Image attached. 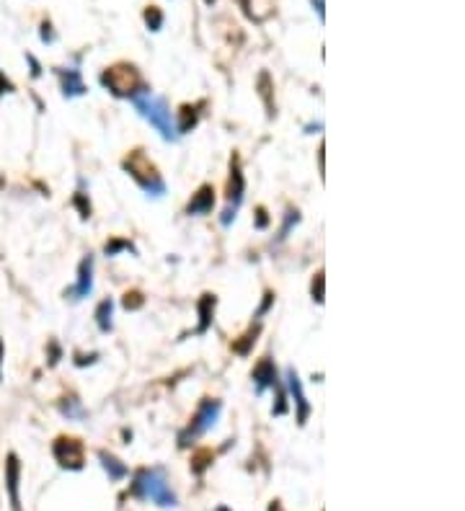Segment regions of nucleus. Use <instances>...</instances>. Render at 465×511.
Instances as JSON below:
<instances>
[{
	"label": "nucleus",
	"mask_w": 465,
	"mask_h": 511,
	"mask_svg": "<svg viewBox=\"0 0 465 511\" xmlns=\"http://www.w3.org/2000/svg\"><path fill=\"white\" fill-rule=\"evenodd\" d=\"M129 496L140 501H153L160 509H176L178 496L173 493L169 483V472L163 467H142L132 475L129 483Z\"/></svg>",
	"instance_id": "1"
},
{
	"label": "nucleus",
	"mask_w": 465,
	"mask_h": 511,
	"mask_svg": "<svg viewBox=\"0 0 465 511\" xmlns=\"http://www.w3.org/2000/svg\"><path fill=\"white\" fill-rule=\"evenodd\" d=\"M132 106L137 111L140 117L148 122L150 127L158 129V135L166 142H176L178 139V132H176V122H173V114L169 108V101L163 96H155L153 90H145L132 99Z\"/></svg>",
	"instance_id": "2"
},
{
	"label": "nucleus",
	"mask_w": 465,
	"mask_h": 511,
	"mask_svg": "<svg viewBox=\"0 0 465 511\" xmlns=\"http://www.w3.org/2000/svg\"><path fill=\"white\" fill-rule=\"evenodd\" d=\"M122 171H124L148 197L160 199L166 194V181L160 176L158 166L145 155V150H140V148L129 150L127 155H124V160H122Z\"/></svg>",
	"instance_id": "3"
},
{
	"label": "nucleus",
	"mask_w": 465,
	"mask_h": 511,
	"mask_svg": "<svg viewBox=\"0 0 465 511\" xmlns=\"http://www.w3.org/2000/svg\"><path fill=\"white\" fill-rule=\"evenodd\" d=\"M99 83L109 90L111 96H117V99H129V101L135 99V96H140V93L150 90L145 78L140 75V70L135 68V65H129V62H117V65L106 68L99 75Z\"/></svg>",
	"instance_id": "4"
},
{
	"label": "nucleus",
	"mask_w": 465,
	"mask_h": 511,
	"mask_svg": "<svg viewBox=\"0 0 465 511\" xmlns=\"http://www.w3.org/2000/svg\"><path fill=\"white\" fill-rule=\"evenodd\" d=\"M220 413H222V401H218V398H202V403L197 405L194 416L189 418L187 429L178 434V447L187 450V447H191V444L197 442L199 436H205L218 423Z\"/></svg>",
	"instance_id": "5"
},
{
	"label": "nucleus",
	"mask_w": 465,
	"mask_h": 511,
	"mask_svg": "<svg viewBox=\"0 0 465 511\" xmlns=\"http://www.w3.org/2000/svg\"><path fill=\"white\" fill-rule=\"evenodd\" d=\"M243 197H246V176H243L240 155L233 153V155H230L228 189H225V209H222V217H220V222H222L225 227H230V222L236 220L238 209H240V204H243Z\"/></svg>",
	"instance_id": "6"
},
{
	"label": "nucleus",
	"mask_w": 465,
	"mask_h": 511,
	"mask_svg": "<svg viewBox=\"0 0 465 511\" xmlns=\"http://www.w3.org/2000/svg\"><path fill=\"white\" fill-rule=\"evenodd\" d=\"M52 454L62 470H70V472H78L86 467V447L80 442L78 436H57L52 442Z\"/></svg>",
	"instance_id": "7"
},
{
	"label": "nucleus",
	"mask_w": 465,
	"mask_h": 511,
	"mask_svg": "<svg viewBox=\"0 0 465 511\" xmlns=\"http://www.w3.org/2000/svg\"><path fill=\"white\" fill-rule=\"evenodd\" d=\"M91 292H93V256L88 253L80 258L78 279H75V285L70 287V289H65V300L80 302V300L91 297Z\"/></svg>",
	"instance_id": "8"
},
{
	"label": "nucleus",
	"mask_w": 465,
	"mask_h": 511,
	"mask_svg": "<svg viewBox=\"0 0 465 511\" xmlns=\"http://www.w3.org/2000/svg\"><path fill=\"white\" fill-rule=\"evenodd\" d=\"M285 377H287L290 395H292V401H295V421H297V426H305L307 418H310V413H313V405L307 403L305 390H303V380H300L297 369H292V367L287 369Z\"/></svg>",
	"instance_id": "9"
},
{
	"label": "nucleus",
	"mask_w": 465,
	"mask_h": 511,
	"mask_svg": "<svg viewBox=\"0 0 465 511\" xmlns=\"http://www.w3.org/2000/svg\"><path fill=\"white\" fill-rule=\"evenodd\" d=\"M251 380H254V387H256V395H264L269 387H277L282 380H279L277 364L272 356H261L251 372Z\"/></svg>",
	"instance_id": "10"
},
{
	"label": "nucleus",
	"mask_w": 465,
	"mask_h": 511,
	"mask_svg": "<svg viewBox=\"0 0 465 511\" xmlns=\"http://www.w3.org/2000/svg\"><path fill=\"white\" fill-rule=\"evenodd\" d=\"M21 460L16 452L6 454V491H8L10 511H21Z\"/></svg>",
	"instance_id": "11"
},
{
	"label": "nucleus",
	"mask_w": 465,
	"mask_h": 511,
	"mask_svg": "<svg viewBox=\"0 0 465 511\" xmlns=\"http://www.w3.org/2000/svg\"><path fill=\"white\" fill-rule=\"evenodd\" d=\"M55 73H57L59 88H62V96H65V99H75V96H86V93H88L78 65H70V68H55Z\"/></svg>",
	"instance_id": "12"
},
{
	"label": "nucleus",
	"mask_w": 465,
	"mask_h": 511,
	"mask_svg": "<svg viewBox=\"0 0 465 511\" xmlns=\"http://www.w3.org/2000/svg\"><path fill=\"white\" fill-rule=\"evenodd\" d=\"M215 209V186L212 184H202L197 189V194H191L187 204V215L189 217H199V215H209Z\"/></svg>",
	"instance_id": "13"
},
{
	"label": "nucleus",
	"mask_w": 465,
	"mask_h": 511,
	"mask_svg": "<svg viewBox=\"0 0 465 511\" xmlns=\"http://www.w3.org/2000/svg\"><path fill=\"white\" fill-rule=\"evenodd\" d=\"M215 307H218V297L212 292H205L199 297L197 302V313H199V325L191 331V336H205L212 328V320H215Z\"/></svg>",
	"instance_id": "14"
},
{
	"label": "nucleus",
	"mask_w": 465,
	"mask_h": 511,
	"mask_svg": "<svg viewBox=\"0 0 465 511\" xmlns=\"http://www.w3.org/2000/svg\"><path fill=\"white\" fill-rule=\"evenodd\" d=\"M207 106V101H199V104H184L181 106V111H178V122H176V132H178V137L181 135H189L191 129L197 127L199 124V117H202V111L199 108H205Z\"/></svg>",
	"instance_id": "15"
},
{
	"label": "nucleus",
	"mask_w": 465,
	"mask_h": 511,
	"mask_svg": "<svg viewBox=\"0 0 465 511\" xmlns=\"http://www.w3.org/2000/svg\"><path fill=\"white\" fill-rule=\"evenodd\" d=\"M99 460H101V467L106 470V475H109L111 483L124 481V478L129 475V467L122 460H119L117 454L106 452V450H99Z\"/></svg>",
	"instance_id": "16"
},
{
	"label": "nucleus",
	"mask_w": 465,
	"mask_h": 511,
	"mask_svg": "<svg viewBox=\"0 0 465 511\" xmlns=\"http://www.w3.org/2000/svg\"><path fill=\"white\" fill-rule=\"evenodd\" d=\"M258 334H261V320H256V325H251L240 338H236V341L230 344V349L240 356H248L251 354V349H254V344L258 341Z\"/></svg>",
	"instance_id": "17"
},
{
	"label": "nucleus",
	"mask_w": 465,
	"mask_h": 511,
	"mask_svg": "<svg viewBox=\"0 0 465 511\" xmlns=\"http://www.w3.org/2000/svg\"><path fill=\"white\" fill-rule=\"evenodd\" d=\"M256 88H258V96L264 99V106H267V117L274 119V117H277V106H274V99H272V90H274V86H272V75H269L267 70H264V73L258 75Z\"/></svg>",
	"instance_id": "18"
},
{
	"label": "nucleus",
	"mask_w": 465,
	"mask_h": 511,
	"mask_svg": "<svg viewBox=\"0 0 465 511\" xmlns=\"http://www.w3.org/2000/svg\"><path fill=\"white\" fill-rule=\"evenodd\" d=\"M114 300L111 297H106V300H101L99 307H96V325H99L101 334H111L114 331Z\"/></svg>",
	"instance_id": "19"
},
{
	"label": "nucleus",
	"mask_w": 465,
	"mask_h": 511,
	"mask_svg": "<svg viewBox=\"0 0 465 511\" xmlns=\"http://www.w3.org/2000/svg\"><path fill=\"white\" fill-rule=\"evenodd\" d=\"M212 462H215L212 450H199V452H194V457H191V462H189V467H191L194 475H205V470H207Z\"/></svg>",
	"instance_id": "20"
},
{
	"label": "nucleus",
	"mask_w": 465,
	"mask_h": 511,
	"mask_svg": "<svg viewBox=\"0 0 465 511\" xmlns=\"http://www.w3.org/2000/svg\"><path fill=\"white\" fill-rule=\"evenodd\" d=\"M300 222V209L297 206H287V215H285V222H282V227H279L277 233V243H282V240H287L290 233H292V227Z\"/></svg>",
	"instance_id": "21"
},
{
	"label": "nucleus",
	"mask_w": 465,
	"mask_h": 511,
	"mask_svg": "<svg viewBox=\"0 0 465 511\" xmlns=\"http://www.w3.org/2000/svg\"><path fill=\"white\" fill-rule=\"evenodd\" d=\"M59 413H62V416H68V418H86V408L80 405L78 398H62Z\"/></svg>",
	"instance_id": "22"
},
{
	"label": "nucleus",
	"mask_w": 465,
	"mask_h": 511,
	"mask_svg": "<svg viewBox=\"0 0 465 511\" xmlns=\"http://www.w3.org/2000/svg\"><path fill=\"white\" fill-rule=\"evenodd\" d=\"M142 19H145V26H148V31H153V34L163 29V21H166V19H163V10H160L158 6H148V8H145V13H142Z\"/></svg>",
	"instance_id": "23"
},
{
	"label": "nucleus",
	"mask_w": 465,
	"mask_h": 511,
	"mask_svg": "<svg viewBox=\"0 0 465 511\" xmlns=\"http://www.w3.org/2000/svg\"><path fill=\"white\" fill-rule=\"evenodd\" d=\"M122 251H132V253H137L135 243L127 240V238H111V240H106V246H104V253L106 256H119Z\"/></svg>",
	"instance_id": "24"
},
{
	"label": "nucleus",
	"mask_w": 465,
	"mask_h": 511,
	"mask_svg": "<svg viewBox=\"0 0 465 511\" xmlns=\"http://www.w3.org/2000/svg\"><path fill=\"white\" fill-rule=\"evenodd\" d=\"M73 206L78 209L80 220H88V217L93 215V206H91V199H88V194H86L83 189H78V191L73 194Z\"/></svg>",
	"instance_id": "25"
},
{
	"label": "nucleus",
	"mask_w": 465,
	"mask_h": 511,
	"mask_svg": "<svg viewBox=\"0 0 465 511\" xmlns=\"http://www.w3.org/2000/svg\"><path fill=\"white\" fill-rule=\"evenodd\" d=\"M122 305H124V310H129V313H135V310H140V307L145 305V297H142V292H137V289H132V292H127V295H124V300H122Z\"/></svg>",
	"instance_id": "26"
},
{
	"label": "nucleus",
	"mask_w": 465,
	"mask_h": 511,
	"mask_svg": "<svg viewBox=\"0 0 465 511\" xmlns=\"http://www.w3.org/2000/svg\"><path fill=\"white\" fill-rule=\"evenodd\" d=\"M310 295H313V302H323V271H318L316 276H313V282H310Z\"/></svg>",
	"instance_id": "27"
},
{
	"label": "nucleus",
	"mask_w": 465,
	"mask_h": 511,
	"mask_svg": "<svg viewBox=\"0 0 465 511\" xmlns=\"http://www.w3.org/2000/svg\"><path fill=\"white\" fill-rule=\"evenodd\" d=\"M274 300H277V295H274L272 289H267V292H264V300H261V305H258V310H256V315H254V318H256V320H261V318H264V315L272 310Z\"/></svg>",
	"instance_id": "28"
},
{
	"label": "nucleus",
	"mask_w": 465,
	"mask_h": 511,
	"mask_svg": "<svg viewBox=\"0 0 465 511\" xmlns=\"http://www.w3.org/2000/svg\"><path fill=\"white\" fill-rule=\"evenodd\" d=\"M39 39L44 41V44H55V41H57V34H55V29H52V21H41Z\"/></svg>",
	"instance_id": "29"
},
{
	"label": "nucleus",
	"mask_w": 465,
	"mask_h": 511,
	"mask_svg": "<svg viewBox=\"0 0 465 511\" xmlns=\"http://www.w3.org/2000/svg\"><path fill=\"white\" fill-rule=\"evenodd\" d=\"M6 93H16V86H13V80L0 70V99H3Z\"/></svg>",
	"instance_id": "30"
},
{
	"label": "nucleus",
	"mask_w": 465,
	"mask_h": 511,
	"mask_svg": "<svg viewBox=\"0 0 465 511\" xmlns=\"http://www.w3.org/2000/svg\"><path fill=\"white\" fill-rule=\"evenodd\" d=\"M47 354H50V367H55V364L62 359V349H59L57 341H50V346H47Z\"/></svg>",
	"instance_id": "31"
},
{
	"label": "nucleus",
	"mask_w": 465,
	"mask_h": 511,
	"mask_svg": "<svg viewBox=\"0 0 465 511\" xmlns=\"http://www.w3.org/2000/svg\"><path fill=\"white\" fill-rule=\"evenodd\" d=\"M26 62H29V68H31V78L37 80V78H41V62L31 52H26Z\"/></svg>",
	"instance_id": "32"
},
{
	"label": "nucleus",
	"mask_w": 465,
	"mask_h": 511,
	"mask_svg": "<svg viewBox=\"0 0 465 511\" xmlns=\"http://www.w3.org/2000/svg\"><path fill=\"white\" fill-rule=\"evenodd\" d=\"M256 230H267L269 227V215H267V209L264 206H256Z\"/></svg>",
	"instance_id": "33"
},
{
	"label": "nucleus",
	"mask_w": 465,
	"mask_h": 511,
	"mask_svg": "<svg viewBox=\"0 0 465 511\" xmlns=\"http://www.w3.org/2000/svg\"><path fill=\"white\" fill-rule=\"evenodd\" d=\"M3 362H6V344L0 338V380H3Z\"/></svg>",
	"instance_id": "34"
},
{
	"label": "nucleus",
	"mask_w": 465,
	"mask_h": 511,
	"mask_svg": "<svg viewBox=\"0 0 465 511\" xmlns=\"http://www.w3.org/2000/svg\"><path fill=\"white\" fill-rule=\"evenodd\" d=\"M267 511H285V506H282V501H279V499H274V501H269Z\"/></svg>",
	"instance_id": "35"
},
{
	"label": "nucleus",
	"mask_w": 465,
	"mask_h": 511,
	"mask_svg": "<svg viewBox=\"0 0 465 511\" xmlns=\"http://www.w3.org/2000/svg\"><path fill=\"white\" fill-rule=\"evenodd\" d=\"M313 6H316V10H318V19L323 21V0H310Z\"/></svg>",
	"instance_id": "36"
},
{
	"label": "nucleus",
	"mask_w": 465,
	"mask_h": 511,
	"mask_svg": "<svg viewBox=\"0 0 465 511\" xmlns=\"http://www.w3.org/2000/svg\"><path fill=\"white\" fill-rule=\"evenodd\" d=\"M215 511H230V509H228V506H218Z\"/></svg>",
	"instance_id": "37"
},
{
	"label": "nucleus",
	"mask_w": 465,
	"mask_h": 511,
	"mask_svg": "<svg viewBox=\"0 0 465 511\" xmlns=\"http://www.w3.org/2000/svg\"><path fill=\"white\" fill-rule=\"evenodd\" d=\"M205 3H207V6H212V3H218V0H205Z\"/></svg>",
	"instance_id": "38"
}]
</instances>
